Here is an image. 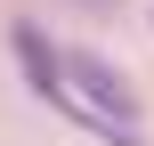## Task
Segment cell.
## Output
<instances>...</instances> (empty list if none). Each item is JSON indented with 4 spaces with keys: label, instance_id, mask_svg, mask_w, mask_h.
Returning <instances> with one entry per match:
<instances>
[{
    "label": "cell",
    "instance_id": "cell-1",
    "mask_svg": "<svg viewBox=\"0 0 154 146\" xmlns=\"http://www.w3.org/2000/svg\"><path fill=\"white\" fill-rule=\"evenodd\" d=\"M8 49H16V65H24L32 98H49V106H73V89H65V49H57L41 24H16V33H8Z\"/></svg>",
    "mask_w": 154,
    "mask_h": 146
}]
</instances>
